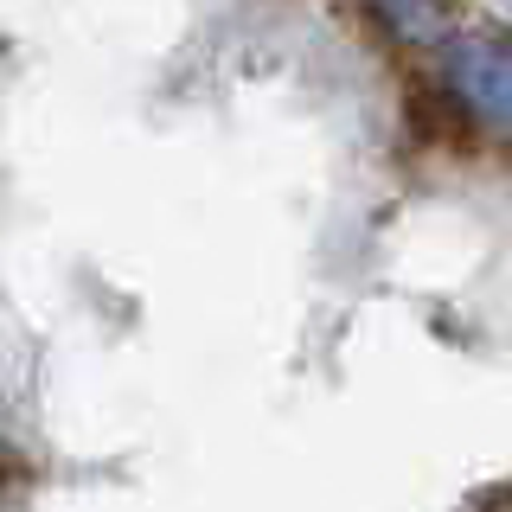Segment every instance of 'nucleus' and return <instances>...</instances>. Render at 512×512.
<instances>
[{
	"label": "nucleus",
	"instance_id": "obj_4",
	"mask_svg": "<svg viewBox=\"0 0 512 512\" xmlns=\"http://www.w3.org/2000/svg\"><path fill=\"white\" fill-rule=\"evenodd\" d=\"M506 160H512V141H506Z\"/></svg>",
	"mask_w": 512,
	"mask_h": 512
},
{
	"label": "nucleus",
	"instance_id": "obj_5",
	"mask_svg": "<svg viewBox=\"0 0 512 512\" xmlns=\"http://www.w3.org/2000/svg\"><path fill=\"white\" fill-rule=\"evenodd\" d=\"M480 512H493V506H480Z\"/></svg>",
	"mask_w": 512,
	"mask_h": 512
},
{
	"label": "nucleus",
	"instance_id": "obj_1",
	"mask_svg": "<svg viewBox=\"0 0 512 512\" xmlns=\"http://www.w3.org/2000/svg\"><path fill=\"white\" fill-rule=\"evenodd\" d=\"M436 58H442L436 84L474 122H512V39H500V32H448Z\"/></svg>",
	"mask_w": 512,
	"mask_h": 512
},
{
	"label": "nucleus",
	"instance_id": "obj_2",
	"mask_svg": "<svg viewBox=\"0 0 512 512\" xmlns=\"http://www.w3.org/2000/svg\"><path fill=\"white\" fill-rule=\"evenodd\" d=\"M372 20L410 52H436L461 20V0H372Z\"/></svg>",
	"mask_w": 512,
	"mask_h": 512
},
{
	"label": "nucleus",
	"instance_id": "obj_3",
	"mask_svg": "<svg viewBox=\"0 0 512 512\" xmlns=\"http://www.w3.org/2000/svg\"><path fill=\"white\" fill-rule=\"evenodd\" d=\"M410 128H416V141H429V148H448V154H468L474 148V116L448 96L436 77L429 84H410Z\"/></svg>",
	"mask_w": 512,
	"mask_h": 512
}]
</instances>
